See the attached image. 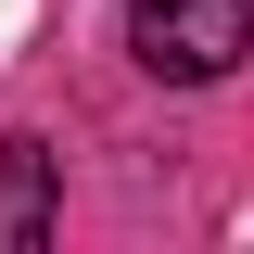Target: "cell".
Segmentation results:
<instances>
[{"label": "cell", "mask_w": 254, "mask_h": 254, "mask_svg": "<svg viewBox=\"0 0 254 254\" xmlns=\"http://www.w3.org/2000/svg\"><path fill=\"white\" fill-rule=\"evenodd\" d=\"M127 51H140V76H165V89H216L229 64L254 51V0H140V13H127Z\"/></svg>", "instance_id": "6da1fadb"}, {"label": "cell", "mask_w": 254, "mask_h": 254, "mask_svg": "<svg viewBox=\"0 0 254 254\" xmlns=\"http://www.w3.org/2000/svg\"><path fill=\"white\" fill-rule=\"evenodd\" d=\"M64 203H51V153L38 140H0V242H38Z\"/></svg>", "instance_id": "7a4b0ae2"}]
</instances>
